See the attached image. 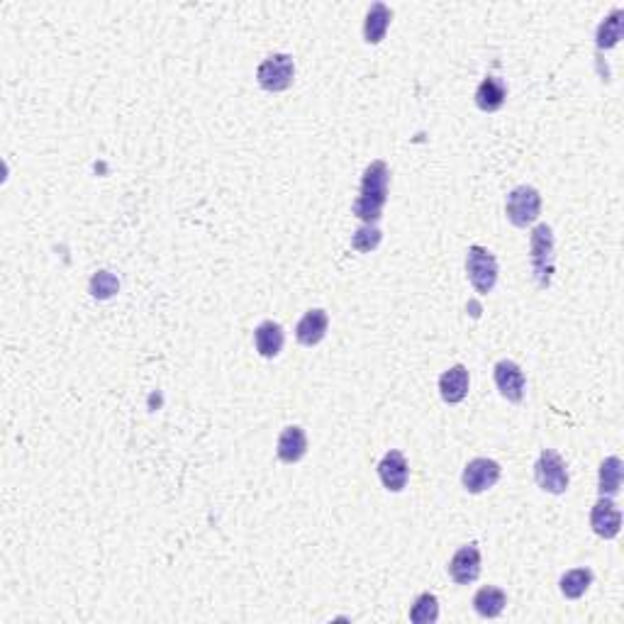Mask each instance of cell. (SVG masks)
<instances>
[{
    "instance_id": "obj_22",
    "label": "cell",
    "mask_w": 624,
    "mask_h": 624,
    "mask_svg": "<svg viewBox=\"0 0 624 624\" xmlns=\"http://www.w3.org/2000/svg\"><path fill=\"white\" fill-rule=\"evenodd\" d=\"M439 620V600L432 593H422L410 610V622L432 624Z\"/></svg>"
},
{
    "instance_id": "obj_21",
    "label": "cell",
    "mask_w": 624,
    "mask_h": 624,
    "mask_svg": "<svg viewBox=\"0 0 624 624\" xmlns=\"http://www.w3.org/2000/svg\"><path fill=\"white\" fill-rule=\"evenodd\" d=\"M624 12L620 8L612 10L597 28V49H612V46L622 39V29H624Z\"/></svg>"
},
{
    "instance_id": "obj_17",
    "label": "cell",
    "mask_w": 624,
    "mask_h": 624,
    "mask_svg": "<svg viewBox=\"0 0 624 624\" xmlns=\"http://www.w3.org/2000/svg\"><path fill=\"white\" fill-rule=\"evenodd\" d=\"M507 86L500 81L498 76H486L480 86L476 88V105L483 112H495L505 105Z\"/></svg>"
},
{
    "instance_id": "obj_13",
    "label": "cell",
    "mask_w": 624,
    "mask_h": 624,
    "mask_svg": "<svg viewBox=\"0 0 624 624\" xmlns=\"http://www.w3.org/2000/svg\"><path fill=\"white\" fill-rule=\"evenodd\" d=\"M327 327H329V315H327L325 310H308L305 315L300 317L298 327H295V339L303 346H317V344L325 339Z\"/></svg>"
},
{
    "instance_id": "obj_23",
    "label": "cell",
    "mask_w": 624,
    "mask_h": 624,
    "mask_svg": "<svg viewBox=\"0 0 624 624\" xmlns=\"http://www.w3.org/2000/svg\"><path fill=\"white\" fill-rule=\"evenodd\" d=\"M380 239H383V235H380V229L376 225H363L359 227L356 232H354L352 237V246L356 249V252L362 254H371L379 249Z\"/></svg>"
},
{
    "instance_id": "obj_16",
    "label": "cell",
    "mask_w": 624,
    "mask_h": 624,
    "mask_svg": "<svg viewBox=\"0 0 624 624\" xmlns=\"http://www.w3.org/2000/svg\"><path fill=\"white\" fill-rule=\"evenodd\" d=\"M390 20H393V10L386 3H373L363 20V39L369 45H380L390 28Z\"/></svg>"
},
{
    "instance_id": "obj_24",
    "label": "cell",
    "mask_w": 624,
    "mask_h": 624,
    "mask_svg": "<svg viewBox=\"0 0 624 624\" xmlns=\"http://www.w3.org/2000/svg\"><path fill=\"white\" fill-rule=\"evenodd\" d=\"M120 288L118 279L112 276L110 271H100L98 276H93L91 281V290L96 298H110V295H115Z\"/></svg>"
},
{
    "instance_id": "obj_1",
    "label": "cell",
    "mask_w": 624,
    "mask_h": 624,
    "mask_svg": "<svg viewBox=\"0 0 624 624\" xmlns=\"http://www.w3.org/2000/svg\"><path fill=\"white\" fill-rule=\"evenodd\" d=\"M388 181L390 171L386 162H371L362 176L359 198L354 200V215L362 220L363 225H376L383 215V208L388 203Z\"/></svg>"
},
{
    "instance_id": "obj_19",
    "label": "cell",
    "mask_w": 624,
    "mask_h": 624,
    "mask_svg": "<svg viewBox=\"0 0 624 624\" xmlns=\"http://www.w3.org/2000/svg\"><path fill=\"white\" fill-rule=\"evenodd\" d=\"M507 605V595L505 590L495 588V586H486L480 588L476 595H473V607L480 617L486 620H495V617L503 615V610Z\"/></svg>"
},
{
    "instance_id": "obj_9",
    "label": "cell",
    "mask_w": 624,
    "mask_h": 624,
    "mask_svg": "<svg viewBox=\"0 0 624 624\" xmlns=\"http://www.w3.org/2000/svg\"><path fill=\"white\" fill-rule=\"evenodd\" d=\"M590 527L603 539H615L622 529V512L612 498H600L590 510Z\"/></svg>"
},
{
    "instance_id": "obj_8",
    "label": "cell",
    "mask_w": 624,
    "mask_h": 624,
    "mask_svg": "<svg viewBox=\"0 0 624 624\" xmlns=\"http://www.w3.org/2000/svg\"><path fill=\"white\" fill-rule=\"evenodd\" d=\"M493 379H495V386H498L500 395L510 403H522L525 398L527 379L525 371L520 369V363L510 362V359H503V362L495 363L493 369Z\"/></svg>"
},
{
    "instance_id": "obj_5",
    "label": "cell",
    "mask_w": 624,
    "mask_h": 624,
    "mask_svg": "<svg viewBox=\"0 0 624 624\" xmlns=\"http://www.w3.org/2000/svg\"><path fill=\"white\" fill-rule=\"evenodd\" d=\"M295 79V62L290 54H271L266 56L259 69H256V81L263 91L281 93L288 91Z\"/></svg>"
},
{
    "instance_id": "obj_6",
    "label": "cell",
    "mask_w": 624,
    "mask_h": 624,
    "mask_svg": "<svg viewBox=\"0 0 624 624\" xmlns=\"http://www.w3.org/2000/svg\"><path fill=\"white\" fill-rule=\"evenodd\" d=\"M542 212V196L539 190L532 186H517L515 190H510L505 203L507 220L515 227H529L539 220Z\"/></svg>"
},
{
    "instance_id": "obj_4",
    "label": "cell",
    "mask_w": 624,
    "mask_h": 624,
    "mask_svg": "<svg viewBox=\"0 0 624 624\" xmlns=\"http://www.w3.org/2000/svg\"><path fill=\"white\" fill-rule=\"evenodd\" d=\"M534 478H537V486L552 495H563L569 490V466L563 462L562 456L552 449H544L539 453V459L534 463Z\"/></svg>"
},
{
    "instance_id": "obj_2",
    "label": "cell",
    "mask_w": 624,
    "mask_h": 624,
    "mask_svg": "<svg viewBox=\"0 0 624 624\" xmlns=\"http://www.w3.org/2000/svg\"><path fill=\"white\" fill-rule=\"evenodd\" d=\"M553 229L549 225H537L532 232V239H529V263H532L534 281L542 290H546L552 286L553 276Z\"/></svg>"
},
{
    "instance_id": "obj_7",
    "label": "cell",
    "mask_w": 624,
    "mask_h": 624,
    "mask_svg": "<svg viewBox=\"0 0 624 624\" xmlns=\"http://www.w3.org/2000/svg\"><path fill=\"white\" fill-rule=\"evenodd\" d=\"M500 476H503V469H500L498 462H493V459H473L463 469L462 483L470 495H478V493H486V490L493 488L500 480Z\"/></svg>"
},
{
    "instance_id": "obj_18",
    "label": "cell",
    "mask_w": 624,
    "mask_h": 624,
    "mask_svg": "<svg viewBox=\"0 0 624 624\" xmlns=\"http://www.w3.org/2000/svg\"><path fill=\"white\" fill-rule=\"evenodd\" d=\"M622 459L620 456H607L600 463V478H597V493L600 498H615L622 488Z\"/></svg>"
},
{
    "instance_id": "obj_12",
    "label": "cell",
    "mask_w": 624,
    "mask_h": 624,
    "mask_svg": "<svg viewBox=\"0 0 624 624\" xmlns=\"http://www.w3.org/2000/svg\"><path fill=\"white\" fill-rule=\"evenodd\" d=\"M469 386L470 376L469 369H466L463 363H456L449 371H444L442 376H439V395H442L444 403H449V405L463 403L466 395H469Z\"/></svg>"
},
{
    "instance_id": "obj_15",
    "label": "cell",
    "mask_w": 624,
    "mask_h": 624,
    "mask_svg": "<svg viewBox=\"0 0 624 624\" xmlns=\"http://www.w3.org/2000/svg\"><path fill=\"white\" fill-rule=\"evenodd\" d=\"M254 344H256V352L262 354L263 359H276L281 354L283 344H286L283 327L279 322H273V320H266L254 329Z\"/></svg>"
},
{
    "instance_id": "obj_10",
    "label": "cell",
    "mask_w": 624,
    "mask_h": 624,
    "mask_svg": "<svg viewBox=\"0 0 624 624\" xmlns=\"http://www.w3.org/2000/svg\"><path fill=\"white\" fill-rule=\"evenodd\" d=\"M379 478L383 483V488L390 493H400L405 490L407 478H410V463H407L405 453L403 452H388L379 463Z\"/></svg>"
},
{
    "instance_id": "obj_3",
    "label": "cell",
    "mask_w": 624,
    "mask_h": 624,
    "mask_svg": "<svg viewBox=\"0 0 624 624\" xmlns=\"http://www.w3.org/2000/svg\"><path fill=\"white\" fill-rule=\"evenodd\" d=\"M466 273H469L470 286L480 295H488L498 283V259L486 249V246L473 245L466 252Z\"/></svg>"
},
{
    "instance_id": "obj_11",
    "label": "cell",
    "mask_w": 624,
    "mask_h": 624,
    "mask_svg": "<svg viewBox=\"0 0 624 624\" xmlns=\"http://www.w3.org/2000/svg\"><path fill=\"white\" fill-rule=\"evenodd\" d=\"M449 576H452L453 583H459V586H470L473 580H478L480 552L476 544L462 546L459 552L453 553L452 562H449Z\"/></svg>"
},
{
    "instance_id": "obj_14",
    "label": "cell",
    "mask_w": 624,
    "mask_h": 624,
    "mask_svg": "<svg viewBox=\"0 0 624 624\" xmlns=\"http://www.w3.org/2000/svg\"><path fill=\"white\" fill-rule=\"evenodd\" d=\"M276 453L283 463H298L305 453H308V437H305V429L298 425L286 427L279 437V446H276Z\"/></svg>"
},
{
    "instance_id": "obj_20",
    "label": "cell",
    "mask_w": 624,
    "mask_h": 624,
    "mask_svg": "<svg viewBox=\"0 0 624 624\" xmlns=\"http://www.w3.org/2000/svg\"><path fill=\"white\" fill-rule=\"evenodd\" d=\"M593 586V570L590 569H573L566 570L559 580V588H562V595L569 597V600H578L588 593V588Z\"/></svg>"
}]
</instances>
